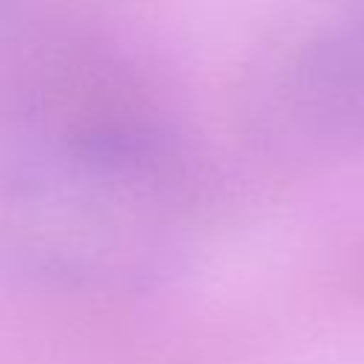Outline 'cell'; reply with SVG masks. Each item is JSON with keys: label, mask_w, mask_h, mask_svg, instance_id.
<instances>
[{"label": "cell", "mask_w": 364, "mask_h": 364, "mask_svg": "<svg viewBox=\"0 0 364 364\" xmlns=\"http://www.w3.org/2000/svg\"><path fill=\"white\" fill-rule=\"evenodd\" d=\"M0 165V259L71 287H131L191 239L196 188L176 139L125 88L23 122Z\"/></svg>", "instance_id": "cell-1"}, {"label": "cell", "mask_w": 364, "mask_h": 364, "mask_svg": "<svg viewBox=\"0 0 364 364\" xmlns=\"http://www.w3.org/2000/svg\"><path fill=\"white\" fill-rule=\"evenodd\" d=\"M262 128L304 154L364 145V17L330 23L290 51L264 91Z\"/></svg>", "instance_id": "cell-2"}]
</instances>
